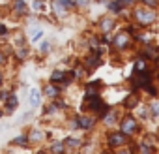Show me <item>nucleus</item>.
<instances>
[{"label":"nucleus","instance_id":"nucleus-38","mask_svg":"<svg viewBox=\"0 0 159 154\" xmlns=\"http://www.w3.org/2000/svg\"><path fill=\"white\" fill-rule=\"evenodd\" d=\"M133 2H135V0H133Z\"/></svg>","mask_w":159,"mask_h":154},{"label":"nucleus","instance_id":"nucleus-35","mask_svg":"<svg viewBox=\"0 0 159 154\" xmlns=\"http://www.w3.org/2000/svg\"><path fill=\"white\" fill-rule=\"evenodd\" d=\"M103 154H107V152H103Z\"/></svg>","mask_w":159,"mask_h":154},{"label":"nucleus","instance_id":"nucleus-3","mask_svg":"<svg viewBox=\"0 0 159 154\" xmlns=\"http://www.w3.org/2000/svg\"><path fill=\"white\" fill-rule=\"evenodd\" d=\"M137 130V120L133 117H125L122 120V133H133Z\"/></svg>","mask_w":159,"mask_h":154},{"label":"nucleus","instance_id":"nucleus-6","mask_svg":"<svg viewBox=\"0 0 159 154\" xmlns=\"http://www.w3.org/2000/svg\"><path fill=\"white\" fill-rule=\"evenodd\" d=\"M124 141H125V135L124 133H111L109 135V145H112V147H118Z\"/></svg>","mask_w":159,"mask_h":154},{"label":"nucleus","instance_id":"nucleus-27","mask_svg":"<svg viewBox=\"0 0 159 154\" xmlns=\"http://www.w3.org/2000/svg\"><path fill=\"white\" fill-rule=\"evenodd\" d=\"M152 111H153V115H159V102L152 103Z\"/></svg>","mask_w":159,"mask_h":154},{"label":"nucleus","instance_id":"nucleus-13","mask_svg":"<svg viewBox=\"0 0 159 154\" xmlns=\"http://www.w3.org/2000/svg\"><path fill=\"white\" fill-rule=\"evenodd\" d=\"M99 64H101L99 56H98V55H94V56H90V58H88V62H86V68H98Z\"/></svg>","mask_w":159,"mask_h":154},{"label":"nucleus","instance_id":"nucleus-11","mask_svg":"<svg viewBox=\"0 0 159 154\" xmlns=\"http://www.w3.org/2000/svg\"><path fill=\"white\" fill-rule=\"evenodd\" d=\"M137 102H139L137 94H129V96L125 98V102H124V103H125V107H127V109H131V107H135V105H137Z\"/></svg>","mask_w":159,"mask_h":154},{"label":"nucleus","instance_id":"nucleus-20","mask_svg":"<svg viewBox=\"0 0 159 154\" xmlns=\"http://www.w3.org/2000/svg\"><path fill=\"white\" fill-rule=\"evenodd\" d=\"M32 8L34 10H45V2H43V0H34V4H32Z\"/></svg>","mask_w":159,"mask_h":154},{"label":"nucleus","instance_id":"nucleus-17","mask_svg":"<svg viewBox=\"0 0 159 154\" xmlns=\"http://www.w3.org/2000/svg\"><path fill=\"white\" fill-rule=\"evenodd\" d=\"M45 92H47L49 98H56V96H58V89H56V87H47Z\"/></svg>","mask_w":159,"mask_h":154},{"label":"nucleus","instance_id":"nucleus-36","mask_svg":"<svg viewBox=\"0 0 159 154\" xmlns=\"http://www.w3.org/2000/svg\"><path fill=\"white\" fill-rule=\"evenodd\" d=\"M41 154H45V152H41Z\"/></svg>","mask_w":159,"mask_h":154},{"label":"nucleus","instance_id":"nucleus-24","mask_svg":"<svg viewBox=\"0 0 159 154\" xmlns=\"http://www.w3.org/2000/svg\"><path fill=\"white\" fill-rule=\"evenodd\" d=\"M52 150H54L56 154H62V150H64V145H62V143H56V145L52 147Z\"/></svg>","mask_w":159,"mask_h":154},{"label":"nucleus","instance_id":"nucleus-5","mask_svg":"<svg viewBox=\"0 0 159 154\" xmlns=\"http://www.w3.org/2000/svg\"><path fill=\"white\" fill-rule=\"evenodd\" d=\"M114 45H116L118 49H124V47H127V45H129V34H127V32H122V34H118V36L114 38Z\"/></svg>","mask_w":159,"mask_h":154},{"label":"nucleus","instance_id":"nucleus-12","mask_svg":"<svg viewBox=\"0 0 159 154\" xmlns=\"http://www.w3.org/2000/svg\"><path fill=\"white\" fill-rule=\"evenodd\" d=\"M52 8H54V13H56V15H64V13H67V10L58 2V0H54V2H52Z\"/></svg>","mask_w":159,"mask_h":154},{"label":"nucleus","instance_id":"nucleus-2","mask_svg":"<svg viewBox=\"0 0 159 154\" xmlns=\"http://www.w3.org/2000/svg\"><path fill=\"white\" fill-rule=\"evenodd\" d=\"M135 19L140 25H152L155 21V13L152 12V8H142V10H137L135 12Z\"/></svg>","mask_w":159,"mask_h":154},{"label":"nucleus","instance_id":"nucleus-15","mask_svg":"<svg viewBox=\"0 0 159 154\" xmlns=\"http://www.w3.org/2000/svg\"><path fill=\"white\" fill-rule=\"evenodd\" d=\"M112 26H114V21H112V19H103V21H101V28H103L105 32L111 30Z\"/></svg>","mask_w":159,"mask_h":154},{"label":"nucleus","instance_id":"nucleus-9","mask_svg":"<svg viewBox=\"0 0 159 154\" xmlns=\"http://www.w3.org/2000/svg\"><path fill=\"white\" fill-rule=\"evenodd\" d=\"M77 124L81 126V128H84V130H88V128L94 126V118H90V117H81V118L77 120Z\"/></svg>","mask_w":159,"mask_h":154},{"label":"nucleus","instance_id":"nucleus-33","mask_svg":"<svg viewBox=\"0 0 159 154\" xmlns=\"http://www.w3.org/2000/svg\"><path fill=\"white\" fill-rule=\"evenodd\" d=\"M0 81H2V73H0Z\"/></svg>","mask_w":159,"mask_h":154},{"label":"nucleus","instance_id":"nucleus-8","mask_svg":"<svg viewBox=\"0 0 159 154\" xmlns=\"http://www.w3.org/2000/svg\"><path fill=\"white\" fill-rule=\"evenodd\" d=\"M13 10H15L19 15H26V12H28V6L25 4V0H15V2H13Z\"/></svg>","mask_w":159,"mask_h":154},{"label":"nucleus","instance_id":"nucleus-4","mask_svg":"<svg viewBox=\"0 0 159 154\" xmlns=\"http://www.w3.org/2000/svg\"><path fill=\"white\" fill-rule=\"evenodd\" d=\"M51 81L52 83H69L71 81V75L66 73V71H54L51 75Z\"/></svg>","mask_w":159,"mask_h":154},{"label":"nucleus","instance_id":"nucleus-37","mask_svg":"<svg viewBox=\"0 0 159 154\" xmlns=\"http://www.w3.org/2000/svg\"><path fill=\"white\" fill-rule=\"evenodd\" d=\"M0 115H2V113H0Z\"/></svg>","mask_w":159,"mask_h":154},{"label":"nucleus","instance_id":"nucleus-28","mask_svg":"<svg viewBox=\"0 0 159 154\" xmlns=\"http://www.w3.org/2000/svg\"><path fill=\"white\" fill-rule=\"evenodd\" d=\"M8 34V28H6V25H2L0 23V36H6Z\"/></svg>","mask_w":159,"mask_h":154},{"label":"nucleus","instance_id":"nucleus-21","mask_svg":"<svg viewBox=\"0 0 159 154\" xmlns=\"http://www.w3.org/2000/svg\"><path fill=\"white\" fill-rule=\"evenodd\" d=\"M41 36H43V30H41V28H38V30H36V32L32 34V43H36V41H38V40H39Z\"/></svg>","mask_w":159,"mask_h":154},{"label":"nucleus","instance_id":"nucleus-29","mask_svg":"<svg viewBox=\"0 0 159 154\" xmlns=\"http://www.w3.org/2000/svg\"><path fill=\"white\" fill-rule=\"evenodd\" d=\"M51 49V45H49V41H43V45H41V53H47Z\"/></svg>","mask_w":159,"mask_h":154},{"label":"nucleus","instance_id":"nucleus-10","mask_svg":"<svg viewBox=\"0 0 159 154\" xmlns=\"http://www.w3.org/2000/svg\"><path fill=\"white\" fill-rule=\"evenodd\" d=\"M17 103H19V100H17V96H10L8 100H6V109L11 113L15 107H17Z\"/></svg>","mask_w":159,"mask_h":154},{"label":"nucleus","instance_id":"nucleus-34","mask_svg":"<svg viewBox=\"0 0 159 154\" xmlns=\"http://www.w3.org/2000/svg\"><path fill=\"white\" fill-rule=\"evenodd\" d=\"M122 154H129V152H122Z\"/></svg>","mask_w":159,"mask_h":154},{"label":"nucleus","instance_id":"nucleus-23","mask_svg":"<svg viewBox=\"0 0 159 154\" xmlns=\"http://www.w3.org/2000/svg\"><path fill=\"white\" fill-rule=\"evenodd\" d=\"M64 145H67V147H79V141H75V139H71V137H69V139H66V143H64Z\"/></svg>","mask_w":159,"mask_h":154},{"label":"nucleus","instance_id":"nucleus-7","mask_svg":"<svg viewBox=\"0 0 159 154\" xmlns=\"http://www.w3.org/2000/svg\"><path fill=\"white\" fill-rule=\"evenodd\" d=\"M30 103H32V107L41 105V94H39L38 89H32V90H30Z\"/></svg>","mask_w":159,"mask_h":154},{"label":"nucleus","instance_id":"nucleus-30","mask_svg":"<svg viewBox=\"0 0 159 154\" xmlns=\"http://www.w3.org/2000/svg\"><path fill=\"white\" fill-rule=\"evenodd\" d=\"M88 2H90V0H75V4H77V6H86Z\"/></svg>","mask_w":159,"mask_h":154},{"label":"nucleus","instance_id":"nucleus-32","mask_svg":"<svg viewBox=\"0 0 159 154\" xmlns=\"http://www.w3.org/2000/svg\"><path fill=\"white\" fill-rule=\"evenodd\" d=\"M4 62V56H2V53H0V64H2Z\"/></svg>","mask_w":159,"mask_h":154},{"label":"nucleus","instance_id":"nucleus-16","mask_svg":"<svg viewBox=\"0 0 159 154\" xmlns=\"http://www.w3.org/2000/svg\"><path fill=\"white\" fill-rule=\"evenodd\" d=\"M144 70H146V62H144V58H139L135 64V71H144Z\"/></svg>","mask_w":159,"mask_h":154},{"label":"nucleus","instance_id":"nucleus-14","mask_svg":"<svg viewBox=\"0 0 159 154\" xmlns=\"http://www.w3.org/2000/svg\"><path fill=\"white\" fill-rule=\"evenodd\" d=\"M58 2L67 10V12H71V10H75L77 8V4H75V0H58Z\"/></svg>","mask_w":159,"mask_h":154},{"label":"nucleus","instance_id":"nucleus-26","mask_svg":"<svg viewBox=\"0 0 159 154\" xmlns=\"http://www.w3.org/2000/svg\"><path fill=\"white\" fill-rule=\"evenodd\" d=\"M142 2H144L148 8H153V6H157V0H142Z\"/></svg>","mask_w":159,"mask_h":154},{"label":"nucleus","instance_id":"nucleus-18","mask_svg":"<svg viewBox=\"0 0 159 154\" xmlns=\"http://www.w3.org/2000/svg\"><path fill=\"white\" fill-rule=\"evenodd\" d=\"M26 143H28V137L26 135H19V137L13 139V145H26Z\"/></svg>","mask_w":159,"mask_h":154},{"label":"nucleus","instance_id":"nucleus-22","mask_svg":"<svg viewBox=\"0 0 159 154\" xmlns=\"http://www.w3.org/2000/svg\"><path fill=\"white\" fill-rule=\"evenodd\" d=\"M116 4H118L120 8H127V6L133 4V0H116Z\"/></svg>","mask_w":159,"mask_h":154},{"label":"nucleus","instance_id":"nucleus-1","mask_svg":"<svg viewBox=\"0 0 159 154\" xmlns=\"http://www.w3.org/2000/svg\"><path fill=\"white\" fill-rule=\"evenodd\" d=\"M131 83L137 87V89H146L150 94H157V90L152 87V75L144 70V71H135V75H133V79H131Z\"/></svg>","mask_w":159,"mask_h":154},{"label":"nucleus","instance_id":"nucleus-19","mask_svg":"<svg viewBox=\"0 0 159 154\" xmlns=\"http://www.w3.org/2000/svg\"><path fill=\"white\" fill-rule=\"evenodd\" d=\"M109 10H111L112 13H120V12H122V8L116 4V0H114V2H109Z\"/></svg>","mask_w":159,"mask_h":154},{"label":"nucleus","instance_id":"nucleus-25","mask_svg":"<svg viewBox=\"0 0 159 154\" xmlns=\"http://www.w3.org/2000/svg\"><path fill=\"white\" fill-rule=\"evenodd\" d=\"M10 98V92L8 90H4V92H0V102H2V103H6V100Z\"/></svg>","mask_w":159,"mask_h":154},{"label":"nucleus","instance_id":"nucleus-31","mask_svg":"<svg viewBox=\"0 0 159 154\" xmlns=\"http://www.w3.org/2000/svg\"><path fill=\"white\" fill-rule=\"evenodd\" d=\"M30 139H34V141H38V139H41V135H39V132H34V135H32Z\"/></svg>","mask_w":159,"mask_h":154}]
</instances>
